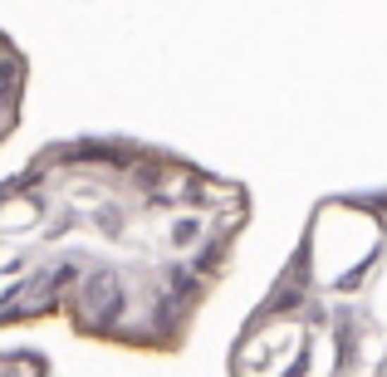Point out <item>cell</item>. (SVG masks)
<instances>
[{
    "instance_id": "2",
    "label": "cell",
    "mask_w": 387,
    "mask_h": 377,
    "mask_svg": "<svg viewBox=\"0 0 387 377\" xmlns=\"http://www.w3.org/2000/svg\"><path fill=\"white\" fill-rule=\"evenodd\" d=\"M226 377H387V187L309 206L280 275L231 338Z\"/></svg>"
},
{
    "instance_id": "4",
    "label": "cell",
    "mask_w": 387,
    "mask_h": 377,
    "mask_svg": "<svg viewBox=\"0 0 387 377\" xmlns=\"http://www.w3.org/2000/svg\"><path fill=\"white\" fill-rule=\"evenodd\" d=\"M0 377H59V373L39 348H5L0 353Z\"/></svg>"
},
{
    "instance_id": "1",
    "label": "cell",
    "mask_w": 387,
    "mask_h": 377,
    "mask_svg": "<svg viewBox=\"0 0 387 377\" xmlns=\"http://www.w3.org/2000/svg\"><path fill=\"white\" fill-rule=\"evenodd\" d=\"M255 221V196L177 147L74 132L0 177V328L177 358Z\"/></svg>"
},
{
    "instance_id": "3",
    "label": "cell",
    "mask_w": 387,
    "mask_h": 377,
    "mask_svg": "<svg viewBox=\"0 0 387 377\" xmlns=\"http://www.w3.org/2000/svg\"><path fill=\"white\" fill-rule=\"evenodd\" d=\"M25 94H30V54H25L20 39L0 25V147L20 132Z\"/></svg>"
}]
</instances>
